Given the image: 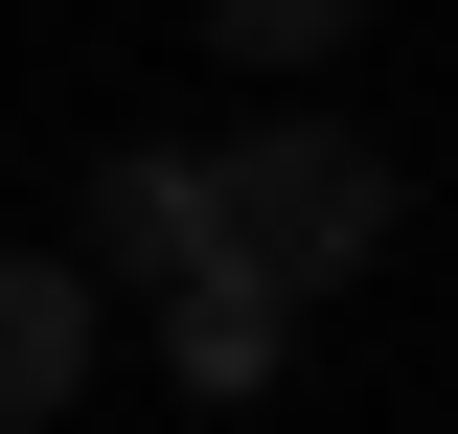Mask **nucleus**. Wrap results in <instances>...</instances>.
I'll list each match as a JSON object with an SVG mask.
<instances>
[{
  "label": "nucleus",
  "mask_w": 458,
  "mask_h": 434,
  "mask_svg": "<svg viewBox=\"0 0 458 434\" xmlns=\"http://www.w3.org/2000/svg\"><path fill=\"white\" fill-rule=\"evenodd\" d=\"M390 252V138H344V114H276V138H207V274L252 297H344V274Z\"/></svg>",
  "instance_id": "nucleus-1"
},
{
  "label": "nucleus",
  "mask_w": 458,
  "mask_h": 434,
  "mask_svg": "<svg viewBox=\"0 0 458 434\" xmlns=\"http://www.w3.org/2000/svg\"><path fill=\"white\" fill-rule=\"evenodd\" d=\"M92 274L114 297H183V274H207V161H183V138L92 161Z\"/></svg>",
  "instance_id": "nucleus-2"
},
{
  "label": "nucleus",
  "mask_w": 458,
  "mask_h": 434,
  "mask_svg": "<svg viewBox=\"0 0 458 434\" xmlns=\"http://www.w3.org/2000/svg\"><path fill=\"white\" fill-rule=\"evenodd\" d=\"M69 388H92V274L0 252V434H23V412H69Z\"/></svg>",
  "instance_id": "nucleus-3"
},
{
  "label": "nucleus",
  "mask_w": 458,
  "mask_h": 434,
  "mask_svg": "<svg viewBox=\"0 0 458 434\" xmlns=\"http://www.w3.org/2000/svg\"><path fill=\"white\" fill-rule=\"evenodd\" d=\"M276 343H298V321L252 297V274H183V297H161V366L207 388V412H229V388H276Z\"/></svg>",
  "instance_id": "nucleus-4"
},
{
  "label": "nucleus",
  "mask_w": 458,
  "mask_h": 434,
  "mask_svg": "<svg viewBox=\"0 0 458 434\" xmlns=\"http://www.w3.org/2000/svg\"><path fill=\"white\" fill-rule=\"evenodd\" d=\"M344 23H367V0H207V46H229V69H321Z\"/></svg>",
  "instance_id": "nucleus-5"
}]
</instances>
